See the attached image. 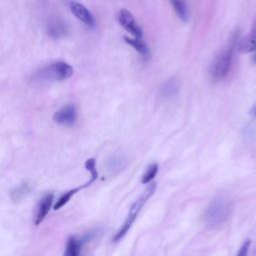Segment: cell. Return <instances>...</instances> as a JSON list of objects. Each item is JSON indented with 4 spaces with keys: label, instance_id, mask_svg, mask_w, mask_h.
Here are the masks:
<instances>
[{
    "label": "cell",
    "instance_id": "cell-11",
    "mask_svg": "<svg viewBox=\"0 0 256 256\" xmlns=\"http://www.w3.org/2000/svg\"><path fill=\"white\" fill-rule=\"evenodd\" d=\"M31 189H32V187L29 183H27V182L21 183L20 185H18L17 187H15L11 190V192H10L11 199L14 202L20 201L21 199H23L24 197H26L30 193Z\"/></svg>",
    "mask_w": 256,
    "mask_h": 256
},
{
    "label": "cell",
    "instance_id": "cell-2",
    "mask_svg": "<svg viewBox=\"0 0 256 256\" xmlns=\"http://www.w3.org/2000/svg\"><path fill=\"white\" fill-rule=\"evenodd\" d=\"M73 67L64 61L52 62L37 71L34 79L40 82L62 81L73 75Z\"/></svg>",
    "mask_w": 256,
    "mask_h": 256
},
{
    "label": "cell",
    "instance_id": "cell-16",
    "mask_svg": "<svg viewBox=\"0 0 256 256\" xmlns=\"http://www.w3.org/2000/svg\"><path fill=\"white\" fill-rule=\"evenodd\" d=\"M125 165V160L122 156L120 155H116V156H112L107 163V167L108 170L111 172H115V171H119L120 169H122Z\"/></svg>",
    "mask_w": 256,
    "mask_h": 256
},
{
    "label": "cell",
    "instance_id": "cell-8",
    "mask_svg": "<svg viewBox=\"0 0 256 256\" xmlns=\"http://www.w3.org/2000/svg\"><path fill=\"white\" fill-rule=\"evenodd\" d=\"M53 202V194L48 193L46 194L39 202L37 211H36V216H35V224L39 225L46 217L47 213L49 212Z\"/></svg>",
    "mask_w": 256,
    "mask_h": 256
},
{
    "label": "cell",
    "instance_id": "cell-20",
    "mask_svg": "<svg viewBox=\"0 0 256 256\" xmlns=\"http://www.w3.org/2000/svg\"><path fill=\"white\" fill-rule=\"evenodd\" d=\"M250 245H251V241L249 239H247L243 244L242 246L240 247L238 253L236 256H247L248 255V252H249V248H250Z\"/></svg>",
    "mask_w": 256,
    "mask_h": 256
},
{
    "label": "cell",
    "instance_id": "cell-12",
    "mask_svg": "<svg viewBox=\"0 0 256 256\" xmlns=\"http://www.w3.org/2000/svg\"><path fill=\"white\" fill-rule=\"evenodd\" d=\"M171 5L176 12L177 16L182 20V21H187L189 17V12L188 8L186 5V2L184 0H170Z\"/></svg>",
    "mask_w": 256,
    "mask_h": 256
},
{
    "label": "cell",
    "instance_id": "cell-3",
    "mask_svg": "<svg viewBox=\"0 0 256 256\" xmlns=\"http://www.w3.org/2000/svg\"><path fill=\"white\" fill-rule=\"evenodd\" d=\"M232 210V203L230 199L225 196L215 198L207 208L204 220L210 226H216L223 223L230 215Z\"/></svg>",
    "mask_w": 256,
    "mask_h": 256
},
{
    "label": "cell",
    "instance_id": "cell-13",
    "mask_svg": "<svg viewBox=\"0 0 256 256\" xmlns=\"http://www.w3.org/2000/svg\"><path fill=\"white\" fill-rule=\"evenodd\" d=\"M124 40L125 42L130 45L131 47H133L136 51H138L141 55L143 56H147L149 54V50H148V47L147 45L141 41L140 38H131V37H127L125 36L124 37Z\"/></svg>",
    "mask_w": 256,
    "mask_h": 256
},
{
    "label": "cell",
    "instance_id": "cell-6",
    "mask_svg": "<svg viewBox=\"0 0 256 256\" xmlns=\"http://www.w3.org/2000/svg\"><path fill=\"white\" fill-rule=\"evenodd\" d=\"M53 120L59 125L72 127L77 121V110L72 104L66 105L56 111L53 115Z\"/></svg>",
    "mask_w": 256,
    "mask_h": 256
},
{
    "label": "cell",
    "instance_id": "cell-15",
    "mask_svg": "<svg viewBox=\"0 0 256 256\" xmlns=\"http://www.w3.org/2000/svg\"><path fill=\"white\" fill-rule=\"evenodd\" d=\"M80 243L75 237H69L66 244L64 256H79Z\"/></svg>",
    "mask_w": 256,
    "mask_h": 256
},
{
    "label": "cell",
    "instance_id": "cell-17",
    "mask_svg": "<svg viewBox=\"0 0 256 256\" xmlns=\"http://www.w3.org/2000/svg\"><path fill=\"white\" fill-rule=\"evenodd\" d=\"M158 168H159V166L157 163H152L151 165H149L146 172L143 174V176L141 178V182L143 184L150 183L156 176V174L158 172Z\"/></svg>",
    "mask_w": 256,
    "mask_h": 256
},
{
    "label": "cell",
    "instance_id": "cell-5",
    "mask_svg": "<svg viewBox=\"0 0 256 256\" xmlns=\"http://www.w3.org/2000/svg\"><path fill=\"white\" fill-rule=\"evenodd\" d=\"M117 20L120 25L128 31L130 34L135 36V38H141L143 35L141 27L137 24L134 16L126 9H121L117 13Z\"/></svg>",
    "mask_w": 256,
    "mask_h": 256
},
{
    "label": "cell",
    "instance_id": "cell-1",
    "mask_svg": "<svg viewBox=\"0 0 256 256\" xmlns=\"http://www.w3.org/2000/svg\"><path fill=\"white\" fill-rule=\"evenodd\" d=\"M156 190V183L152 182L151 184L148 185V187L142 192V194L135 200V202L132 204V206L130 207V210L128 212V215L123 223V225L121 226V228L116 232L115 236H114V241H118L120 239H122L125 234L129 231V229L131 228L133 222L135 221V219L137 218L138 214L140 213V211L142 210L143 206L145 205V203L148 201V199L154 194Z\"/></svg>",
    "mask_w": 256,
    "mask_h": 256
},
{
    "label": "cell",
    "instance_id": "cell-10",
    "mask_svg": "<svg viewBox=\"0 0 256 256\" xmlns=\"http://www.w3.org/2000/svg\"><path fill=\"white\" fill-rule=\"evenodd\" d=\"M237 50L241 53L256 51V29L237 41Z\"/></svg>",
    "mask_w": 256,
    "mask_h": 256
},
{
    "label": "cell",
    "instance_id": "cell-9",
    "mask_svg": "<svg viewBox=\"0 0 256 256\" xmlns=\"http://www.w3.org/2000/svg\"><path fill=\"white\" fill-rule=\"evenodd\" d=\"M180 89V83L176 78H171L164 82L159 90V96L161 99H170L174 97Z\"/></svg>",
    "mask_w": 256,
    "mask_h": 256
},
{
    "label": "cell",
    "instance_id": "cell-19",
    "mask_svg": "<svg viewBox=\"0 0 256 256\" xmlns=\"http://www.w3.org/2000/svg\"><path fill=\"white\" fill-rule=\"evenodd\" d=\"M49 33L53 37L62 36L63 34H65V27L62 23H59V22L53 23L49 28Z\"/></svg>",
    "mask_w": 256,
    "mask_h": 256
},
{
    "label": "cell",
    "instance_id": "cell-4",
    "mask_svg": "<svg viewBox=\"0 0 256 256\" xmlns=\"http://www.w3.org/2000/svg\"><path fill=\"white\" fill-rule=\"evenodd\" d=\"M236 45L237 41L233 40L232 43L214 61L211 67V77L214 81H220L227 76L232 65Z\"/></svg>",
    "mask_w": 256,
    "mask_h": 256
},
{
    "label": "cell",
    "instance_id": "cell-21",
    "mask_svg": "<svg viewBox=\"0 0 256 256\" xmlns=\"http://www.w3.org/2000/svg\"><path fill=\"white\" fill-rule=\"evenodd\" d=\"M251 114L254 115V116H256V105L251 109Z\"/></svg>",
    "mask_w": 256,
    "mask_h": 256
},
{
    "label": "cell",
    "instance_id": "cell-18",
    "mask_svg": "<svg viewBox=\"0 0 256 256\" xmlns=\"http://www.w3.org/2000/svg\"><path fill=\"white\" fill-rule=\"evenodd\" d=\"M85 168L90 172L91 174V177H90V180L86 183V185H90L91 183H93L97 177H98V172L96 170V164H95V160L93 158H90L88 160H86L85 162Z\"/></svg>",
    "mask_w": 256,
    "mask_h": 256
},
{
    "label": "cell",
    "instance_id": "cell-22",
    "mask_svg": "<svg viewBox=\"0 0 256 256\" xmlns=\"http://www.w3.org/2000/svg\"><path fill=\"white\" fill-rule=\"evenodd\" d=\"M253 61L256 63V53L254 54V57H253Z\"/></svg>",
    "mask_w": 256,
    "mask_h": 256
},
{
    "label": "cell",
    "instance_id": "cell-14",
    "mask_svg": "<svg viewBox=\"0 0 256 256\" xmlns=\"http://www.w3.org/2000/svg\"><path fill=\"white\" fill-rule=\"evenodd\" d=\"M86 186H87V185H86V183H85L84 185H82V186H80V187H77V188H75V189H71V190L67 191L66 193H64V194L57 200L56 204L54 205V210H58V209H60L61 207H63L65 204H67V202L71 199V197H72L74 194H76L79 190L85 188Z\"/></svg>",
    "mask_w": 256,
    "mask_h": 256
},
{
    "label": "cell",
    "instance_id": "cell-7",
    "mask_svg": "<svg viewBox=\"0 0 256 256\" xmlns=\"http://www.w3.org/2000/svg\"><path fill=\"white\" fill-rule=\"evenodd\" d=\"M70 10L74 16L88 26H94V18L91 12L79 2H71Z\"/></svg>",
    "mask_w": 256,
    "mask_h": 256
}]
</instances>
